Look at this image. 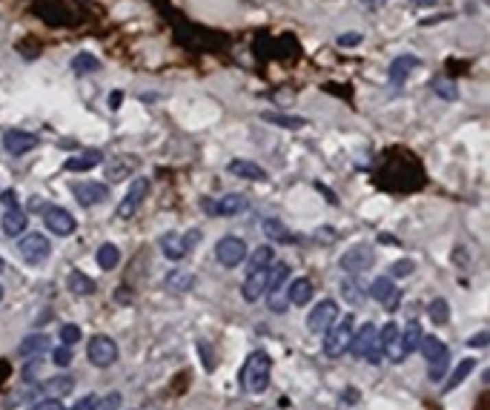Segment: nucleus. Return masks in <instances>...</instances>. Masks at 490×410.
I'll return each instance as SVG.
<instances>
[{"mask_svg":"<svg viewBox=\"0 0 490 410\" xmlns=\"http://www.w3.org/2000/svg\"><path fill=\"white\" fill-rule=\"evenodd\" d=\"M204 204H207L209 216H241V212H247V207H250V201L238 192L224 195L221 201H204Z\"/></svg>","mask_w":490,"mask_h":410,"instance_id":"nucleus-12","label":"nucleus"},{"mask_svg":"<svg viewBox=\"0 0 490 410\" xmlns=\"http://www.w3.org/2000/svg\"><path fill=\"white\" fill-rule=\"evenodd\" d=\"M396 336H399V327H396L393 321H390V324H384L382 330H379V344L384 348V344H390V341H393Z\"/></svg>","mask_w":490,"mask_h":410,"instance_id":"nucleus-43","label":"nucleus"},{"mask_svg":"<svg viewBox=\"0 0 490 410\" xmlns=\"http://www.w3.org/2000/svg\"><path fill=\"white\" fill-rule=\"evenodd\" d=\"M9 373H12V367H9V362H0V387L6 385V379H9Z\"/></svg>","mask_w":490,"mask_h":410,"instance_id":"nucleus-50","label":"nucleus"},{"mask_svg":"<svg viewBox=\"0 0 490 410\" xmlns=\"http://www.w3.org/2000/svg\"><path fill=\"white\" fill-rule=\"evenodd\" d=\"M416 270V264L410 258H401V261H396L393 267H390V278H404V275H410Z\"/></svg>","mask_w":490,"mask_h":410,"instance_id":"nucleus-39","label":"nucleus"},{"mask_svg":"<svg viewBox=\"0 0 490 410\" xmlns=\"http://www.w3.org/2000/svg\"><path fill=\"white\" fill-rule=\"evenodd\" d=\"M118 407H121V393H109V396L97 399L95 405V410H118Z\"/></svg>","mask_w":490,"mask_h":410,"instance_id":"nucleus-42","label":"nucleus"},{"mask_svg":"<svg viewBox=\"0 0 490 410\" xmlns=\"http://www.w3.org/2000/svg\"><path fill=\"white\" fill-rule=\"evenodd\" d=\"M416 3H419V6H433L436 0H416Z\"/></svg>","mask_w":490,"mask_h":410,"instance_id":"nucleus-53","label":"nucleus"},{"mask_svg":"<svg viewBox=\"0 0 490 410\" xmlns=\"http://www.w3.org/2000/svg\"><path fill=\"white\" fill-rule=\"evenodd\" d=\"M72 195L80 207H95L106 198V187L101 181H80V184H72Z\"/></svg>","mask_w":490,"mask_h":410,"instance_id":"nucleus-15","label":"nucleus"},{"mask_svg":"<svg viewBox=\"0 0 490 410\" xmlns=\"http://www.w3.org/2000/svg\"><path fill=\"white\" fill-rule=\"evenodd\" d=\"M341 293H345V299H347L350 304H362V299H364L362 287L353 284V282H345V284H341Z\"/></svg>","mask_w":490,"mask_h":410,"instance_id":"nucleus-40","label":"nucleus"},{"mask_svg":"<svg viewBox=\"0 0 490 410\" xmlns=\"http://www.w3.org/2000/svg\"><path fill=\"white\" fill-rule=\"evenodd\" d=\"M270 270V267H267ZM267 270H253L247 278H244V284H241V296H244V301H258L264 293L270 290V284H267V278H270V273Z\"/></svg>","mask_w":490,"mask_h":410,"instance_id":"nucleus-14","label":"nucleus"},{"mask_svg":"<svg viewBox=\"0 0 490 410\" xmlns=\"http://www.w3.org/2000/svg\"><path fill=\"white\" fill-rule=\"evenodd\" d=\"M52 362H55L58 367H67V365L72 362V350L67 348V344H63V348H58V350L52 353Z\"/></svg>","mask_w":490,"mask_h":410,"instance_id":"nucleus-44","label":"nucleus"},{"mask_svg":"<svg viewBox=\"0 0 490 410\" xmlns=\"http://www.w3.org/2000/svg\"><path fill=\"white\" fill-rule=\"evenodd\" d=\"M433 92H436L439 98H445V101H456V95H459V92H456V84H453L450 78H436V80H433Z\"/></svg>","mask_w":490,"mask_h":410,"instance_id":"nucleus-35","label":"nucleus"},{"mask_svg":"<svg viewBox=\"0 0 490 410\" xmlns=\"http://www.w3.org/2000/svg\"><path fill=\"white\" fill-rule=\"evenodd\" d=\"M490 341V336L487 333H479V336H473V339H467V344L470 348H485V344Z\"/></svg>","mask_w":490,"mask_h":410,"instance_id":"nucleus-49","label":"nucleus"},{"mask_svg":"<svg viewBox=\"0 0 490 410\" xmlns=\"http://www.w3.org/2000/svg\"><path fill=\"white\" fill-rule=\"evenodd\" d=\"M86 353L95 367H109V365H115V358H118V344L109 336H92Z\"/></svg>","mask_w":490,"mask_h":410,"instance_id":"nucleus-7","label":"nucleus"},{"mask_svg":"<svg viewBox=\"0 0 490 410\" xmlns=\"http://www.w3.org/2000/svg\"><path fill=\"white\" fill-rule=\"evenodd\" d=\"M473 367H476V358H465V362H459V367H456V370H453V376L447 379L445 390H456V387H459V385L467 379V376L473 373Z\"/></svg>","mask_w":490,"mask_h":410,"instance_id":"nucleus-30","label":"nucleus"},{"mask_svg":"<svg viewBox=\"0 0 490 410\" xmlns=\"http://www.w3.org/2000/svg\"><path fill=\"white\" fill-rule=\"evenodd\" d=\"M373 261H375V250L370 247V244H355V247H350L345 255H341V270L355 275V273L370 270Z\"/></svg>","mask_w":490,"mask_h":410,"instance_id":"nucleus-9","label":"nucleus"},{"mask_svg":"<svg viewBox=\"0 0 490 410\" xmlns=\"http://www.w3.org/2000/svg\"><path fill=\"white\" fill-rule=\"evenodd\" d=\"M167 287H170L172 293H187V290L195 287V275L187 273V270H172V273L167 275Z\"/></svg>","mask_w":490,"mask_h":410,"instance_id":"nucleus-24","label":"nucleus"},{"mask_svg":"<svg viewBox=\"0 0 490 410\" xmlns=\"http://www.w3.org/2000/svg\"><path fill=\"white\" fill-rule=\"evenodd\" d=\"M313 293H316V287H313L310 278H296V282L290 284V290H287V299H290V304L304 307L310 299H313Z\"/></svg>","mask_w":490,"mask_h":410,"instance_id":"nucleus-19","label":"nucleus"},{"mask_svg":"<svg viewBox=\"0 0 490 410\" xmlns=\"http://www.w3.org/2000/svg\"><path fill=\"white\" fill-rule=\"evenodd\" d=\"M430 319H433L436 324H447V319H450V307H447L445 299H433V301H430Z\"/></svg>","mask_w":490,"mask_h":410,"instance_id":"nucleus-36","label":"nucleus"},{"mask_svg":"<svg viewBox=\"0 0 490 410\" xmlns=\"http://www.w3.org/2000/svg\"><path fill=\"white\" fill-rule=\"evenodd\" d=\"M272 258H275V250L270 244H264V247H255L253 253H247L244 261H250V273H253V270H267L272 264Z\"/></svg>","mask_w":490,"mask_h":410,"instance_id":"nucleus-23","label":"nucleus"},{"mask_svg":"<svg viewBox=\"0 0 490 410\" xmlns=\"http://www.w3.org/2000/svg\"><path fill=\"white\" fill-rule=\"evenodd\" d=\"M0 201H3V204H6L9 209H14V207H18V195H14L12 190H6L3 195H0Z\"/></svg>","mask_w":490,"mask_h":410,"instance_id":"nucleus-48","label":"nucleus"},{"mask_svg":"<svg viewBox=\"0 0 490 410\" xmlns=\"http://www.w3.org/2000/svg\"><path fill=\"white\" fill-rule=\"evenodd\" d=\"M135 161L129 158H118V161H109L106 163V181H121V178H126L129 172H132Z\"/></svg>","mask_w":490,"mask_h":410,"instance_id":"nucleus-29","label":"nucleus"},{"mask_svg":"<svg viewBox=\"0 0 490 410\" xmlns=\"http://www.w3.org/2000/svg\"><path fill=\"white\" fill-rule=\"evenodd\" d=\"M230 175H238V178H247V181H267V170H261L255 161H244V158H235L230 161Z\"/></svg>","mask_w":490,"mask_h":410,"instance_id":"nucleus-17","label":"nucleus"},{"mask_svg":"<svg viewBox=\"0 0 490 410\" xmlns=\"http://www.w3.org/2000/svg\"><path fill=\"white\" fill-rule=\"evenodd\" d=\"M146 192H150V181H146V178H135V181L129 184L126 195L121 198V207H118V218H132L135 212L141 209V204L146 201Z\"/></svg>","mask_w":490,"mask_h":410,"instance_id":"nucleus-8","label":"nucleus"},{"mask_svg":"<svg viewBox=\"0 0 490 410\" xmlns=\"http://www.w3.org/2000/svg\"><path fill=\"white\" fill-rule=\"evenodd\" d=\"M247 244H244V238L238 236H226L215 244V258L221 267H238L244 258H247Z\"/></svg>","mask_w":490,"mask_h":410,"instance_id":"nucleus-5","label":"nucleus"},{"mask_svg":"<svg viewBox=\"0 0 490 410\" xmlns=\"http://www.w3.org/2000/svg\"><path fill=\"white\" fill-rule=\"evenodd\" d=\"M35 146H38V135L23 133V129H9L3 135V150L9 155H26L29 150H35Z\"/></svg>","mask_w":490,"mask_h":410,"instance_id":"nucleus-13","label":"nucleus"},{"mask_svg":"<svg viewBox=\"0 0 490 410\" xmlns=\"http://www.w3.org/2000/svg\"><path fill=\"white\" fill-rule=\"evenodd\" d=\"M401 339V348H404V353H413V350H419V341H421V327L416 324V321H410L404 327V333L399 336Z\"/></svg>","mask_w":490,"mask_h":410,"instance_id":"nucleus-31","label":"nucleus"},{"mask_svg":"<svg viewBox=\"0 0 490 410\" xmlns=\"http://www.w3.org/2000/svg\"><path fill=\"white\" fill-rule=\"evenodd\" d=\"M3 267H6V264H3V258H0V270H3Z\"/></svg>","mask_w":490,"mask_h":410,"instance_id":"nucleus-54","label":"nucleus"},{"mask_svg":"<svg viewBox=\"0 0 490 410\" xmlns=\"http://www.w3.org/2000/svg\"><path fill=\"white\" fill-rule=\"evenodd\" d=\"M29 410H67V407H63V402H60L58 396H52V399H43V402H38V405H32Z\"/></svg>","mask_w":490,"mask_h":410,"instance_id":"nucleus-45","label":"nucleus"},{"mask_svg":"<svg viewBox=\"0 0 490 410\" xmlns=\"http://www.w3.org/2000/svg\"><path fill=\"white\" fill-rule=\"evenodd\" d=\"M72 387H75L72 376H55V379H49V382L40 385V390L49 393V396H67V393H69Z\"/></svg>","mask_w":490,"mask_h":410,"instance_id":"nucleus-28","label":"nucleus"},{"mask_svg":"<svg viewBox=\"0 0 490 410\" xmlns=\"http://www.w3.org/2000/svg\"><path fill=\"white\" fill-rule=\"evenodd\" d=\"M95 405H97V396H84V399H78L69 410H95Z\"/></svg>","mask_w":490,"mask_h":410,"instance_id":"nucleus-47","label":"nucleus"},{"mask_svg":"<svg viewBox=\"0 0 490 410\" xmlns=\"http://www.w3.org/2000/svg\"><path fill=\"white\" fill-rule=\"evenodd\" d=\"M264 121H270V124H279V126H287V129H301L304 126V121L301 118H287V115H275V112H264L261 115Z\"/></svg>","mask_w":490,"mask_h":410,"instance_id":"nucleus-37","label":"nucleus"},{"mask_svg":"<svg viewBox=\"0 0 490 410\" xmlns=\"http://www.w3.org/2000/svg\"><path fill=\"white\" fill-rule=\"evenodd\" d=\"M78 339H80V327H75V324H63L60 327V341L67 344V348L78 344Z\"/></svg>","mask_w":490,"mask_h":410,"instance_id":"nucleus-41","label":"nucleus"},{"mask_svg":"<svg viewBox=\"0 0 490 410\" xmlns=\"http://www.w3.org/2000/svg\"><path fill=\"white\" fill-rule=\"evenodd\" d=\"M26 229V212L23 209H6V216H3V233L9 236V238H14V236H21Z\"/></svg>","mask_w":490,"mask_h":410,"instance_id":"nucleus-22","label":"nucleus"},{"mask_svg":"<svg viewBox=\"0 0 490 410\" xmlns=\"http://www.w3.org/2000/svg\"><path fill=\"white\" fill-rule=\"evenodd\" d=\"M267 307L272 310V313H287V307H290V299H287V293H284V287H275V290H270V299H267Z\"/></svg>","mask_w":490,"mask_h":410,"instance_id":"nucleus-34","label":"nucleus"},{"mask_svg":"<svg viewBox=\"0 0 490 410\" xmlns=\"http://www.w3.org/2000/svg\"><path fill=\"white\" fill-rule=\"evenodd\" d=\"M419 350H421V356L428 358V365H430L428 376H430L433 382H442V379H445V373H447V358H450V353H447L445 344H442V339H436V336H421Z\"/></svg>","mask_w":490,"mask_h":410,"instance_id":"nucleus-2","label":"nucleus"},{"mask_svg":"<svg viewBox=\"0 0 490 410\" xmlns=\"http://www.w3.org/2000/svg\"><path fill=\"white\" fill-rule=\"evenodd\" d=\"M0 299H3V287H0Z\"/></svg>","mask_w":490,"mask_h":410,"instance_id":"nucleus-55","label":"nucleus"},{"mask_svg":"<svg viewBox=\"0 0 490 410\" xmlns=\"http://www.w3.org/2000/svg\"><path fill=\"white\" fill-rule=\"evenodd\" d=\"M264 233H267L270 238H275V241H296V236L287 233V227H284L281 221H275V218H267V221H264Z\"/></svg>","mask_w":490,"mask_h":410,"instance_id":"nucleus-33","label":"nucleus"},{"mask_svg":"<svg viewBox=\"0 0 490 410\" xmlns=\"http://www.w3.org/2000/svg\"><path fill=\"white\" fill-rule=\"evenodd\" d=\"M396 293V284H393V278L390 275H382V278H375L373 282V287H370V296L379 301V304H384V301H390V296Z\"/></svg>","mask_w":490,"mask_h":410,"instance_id":"nucleus-26","label":"nucleus"},{"mask_svg":"<svg viewBox=\"0 0 490 410\" xmlns=\"http://www.w3.org/2000/svg\"><path fill=\"white\" fill-rule=\"evenodd\" d=\"M101 69V63H97V58L95 55H89V52H78L75 58H72V72L75 75H92V72H97Z\"/></svg>","mask_w":490,"mask_h":410,"instance_id":"nucleus-25","label":"nucleus"},{"mask_svg":"<svg viewBox=\"0 0 490 410\" xmlns=\"http://www.w3.org/2000/svg\"><path fill=\"white\" fill-rule=\"evenodd\" d=\"M270 273V278H267V284H270V290H275V287H281L284 282H287V275H290V267L287 264H275L272 270H267ZM267 290V293H270Z\"/></svg>","mask_w":490,"mask_h":410,"instance_id":"nucleus-38","label":"nucleus"},{"mask_svg":"<svg viewBox=\"0 0 490 410\" xmlns=\"http://www.w3.org/2000/svg\"><path fill=\"white\" fill-rule=\"evenodd\" d=\"M379 341V330H375V324H362L358 327V333H353V341H350V350H353V356H358V358H364L367 356V350L373 348V344Z\"/></svg>","mask_w":490,"mask_h":410,"instance_id":"nucleus-16","label":"nucleus"},{"mask_svg":"<svg viewBox=\"0 0 490 410\" xmlns=\"http://www.w3.org/2000/svg\"><path fill=\"white\" fill-rule=\"evenodd\" d=\"M67 287L75 293V296H92V293H95V282L86 273H80V270H72L67 275Z\"/></svg>","mask_w":490,"mask_h":410,"instance_id":"nucleus-21","label":"nucleus"},{"mask_svg":"<svg viewBox=\"0 0 490 410\" xmlns=\"http://www.w3.org/2000/svg\"><path fill=\"white\" fill-rule=\"evenodd\" d=\"M324 333H327V339H324V356L341 358L350 350V341H353V316L336 319V324L330 327V330H324Z\"/></svg>","mask_w":490,"mask_h":410,"instance_id":"nucleus-3","label":"nucleus"},{"mask_svg":"<svg viewBox=\"0 0 490 410\" xmlns=\"http://www.w3.org/2000/svg\"><path fill=\"white\" fill-rule=\"evenodd\" d=\"M46 348H49V339H46L43 333H38V336H26V339H23L21 353H23V356H40Z\"/></svg>","mask_w":490,"mask_h":410,"instance_id":"nucleus-32","label":"nucleus"},{"mask_svg":"<svg viewBox=\"0 0 490 410\" xmlns=\"http://www.w3.org/2000/svg\"><path fill=\"white\" fill-rule=\"evenodd\" d=\"M336 319H338V304L327 299V301L316 304L313 313L307 316V330L310 333H324V330H330V327L336 324Z\"/></svg>","mask_w":490,"mask_h":410,"instance_id":"nucleus-10","label":"nucleus"},{"mask_svg":"<svg viewBox=\"0 0 490 410\" xmlns=\"http://www.w3.org/2000/svg\"><path fill=\"white\" fill-rule=\"evenodd\" d=\"M95 258H97V267H101V270H115L118 261H121V253H118L115 244H101Z\"/></svg>","mask_w":490,"mask_h":410,"instance_id":"nucleus-27","label":"nucleus"},{"mask_svg":"<svg viewBox=\"0 0 490 410\" xmlns=\"http://www.w3.org/2000/svg\"><path fill=\"white\" fill-rule=\"evenodd\" d=\"M121 98H124V92H118V89H115V92L109 95V106H112V109H118V106H121Z\"/></svg>","mask_w":490,"mask_h":410,"instance_id":"nucleus-51","label":"nucleus"},{"mask_svg":"<svg viewBox=\"0 0 490 410\" xmlns=\"http://www.w3.org/2000/svg\"><path fill=\"white\" fill-rule=\"evenodd\" d=\"M413 69H419V58H413V55H399V58L393 60V67H390V84L401 87L404 80H407V75H410Z\"/></svg>","mask_w":490,"mask_h":410,"instance_id":"nucleus-18","label":"nucleus"},{"mask_svg":"<svg viewBox=\"0 0 490 410\" xmlns=\"http://www.w3.org/2000/svg\"><path fill=\"white\" fill-rule=\"evenodd\" d=\"M358 43H362V35H358V32H347V35H341V38H338V46H345V49L358 46Z\"/></svg>","mask_w":490,"mask_h":410,"instance_id":"nucleus-46","label":"nucleus"},{"mask_svg":"<svg viewBox=\"0 0 490 410\" xmlns=\"http://www.w3.org/2000/svg\"><path fill=\"white\" fill-rule=\"evenodd\" d=\"M43 221H46V229H49V233H55V236H60V238H67V236L75 233V218H72V212H67L63 207L46 209Z\"/></svg>","mask_w":490,"mask_h":410,"instance_id":"nucleus-11","label":"nucleus"},{"mask_svg":"<svg viewBox=\"0 0 490 410\" xmlns=\"http://www.w3.org/2000/svg\"><path fill=\"white\" fill-rule=\"evenodd\" d=\"M115 299H118L121 304H129V301H132V299H129V290H118V293H115Z\"/></svg>","mask_w":490,"mask_h":410,"instance_id":"nucleus-52","label":"nucleus"},{"mask_svg":"<svg viewBox=\"0 0 490 410\" xmlns=\"http://www.w3.org/2000/svg\"><path fill=\"white\" fill-rule=\"evenodd\" d=\"M198 241H201V233H198V229H189L187 236L167 233V236H161V250H163V255H167L170 261H181Z\"/></svg>","mask_w":490,"mask_h":410,"instance_id":"nucleus-4","label":"nucleus"},{"mask_svg":"<svg viewBox=\"0 0 490 410\" xmlns=\"http://www.w3.org/2000/svg\"><path fill=\"white\" fill-rule=\"evenodd\" d=\"M18 250L23 255L26 264H43V261L49 258V253H52V247H49V238L40 236V233H29L21 238Z\"/></svg>","mask_w":490,"mask_h":410,"instance_id":"nucleus-6","label":"nucleus"},{"mask_svg":"<svg viewBox=\"0 0 490 410\" xmlns=\"http://www.w3.org/2000/svg\"><path fill=\"white\" fill-rule=\"evenodd\" d=\"M270 367H272V362L264 350L250 353L247 362H244V367H241V376H238L241 387L247 393H264L270 387Z\"/></svg>","mask_w":490,"mask_h":410,"instance_id":"nucleus-1","label":"nucleus"},{"mask_svg":"<svg viewBox=\"0 0 490 410\" xmlns=\"http://www.w3.org/2000/svg\"><path fill=\"white\" fill-rule=\"evenodd\" d=\"M101 161H104V155L97 152V150H86V152H80V155H72L67 161V170L69 172H86V170H95Z\"/></svg>","mask_w":490,"mask_h":410,"instance_id":"nucleus-20","label":"nucleus"}]
</instances>
